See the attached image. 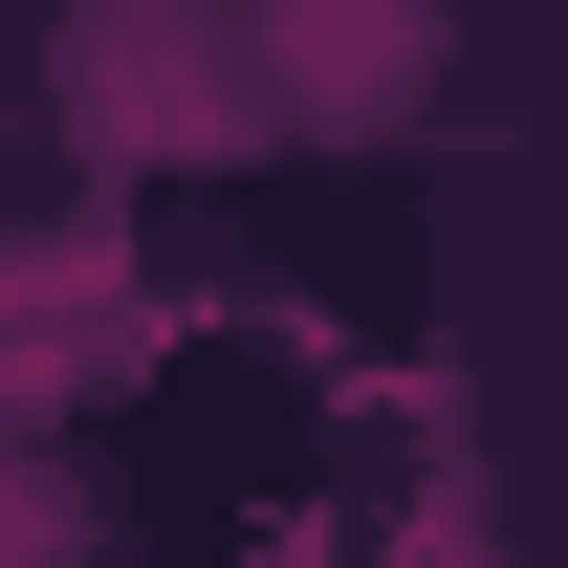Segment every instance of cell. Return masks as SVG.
<instances>
[{
	"label": "cell",
	"instance_id": "1",
	"mask_svg": "<svg viewBox=\"0 0 568 568\" xmlns=\"http://www.w3.org/2000/svg\"><path fill=\"white\" fill-rule=\"evenodd\" d=\"M241 44H263V110H284V132H394L459 22H437V0H241Z\"/></svg>",
	"mask_w": 568,
	"mask_h": 568
},
{
	"label": "cell",
	"instance_id": "2",
	"mask_svg": "<svg viewBox=\"0 0 568 568\" xmlns=\"http://www.w3.org/2000/svg\"><path fill=\"white\" fill-rule=\"evenodd\" d=\"M241 88H219V22L197 0H88L67 22V132L88 153H175V132H219Z\"/></svg>",
	"mask_w": 568,
	"mask_h": 568
}]
</instances>
